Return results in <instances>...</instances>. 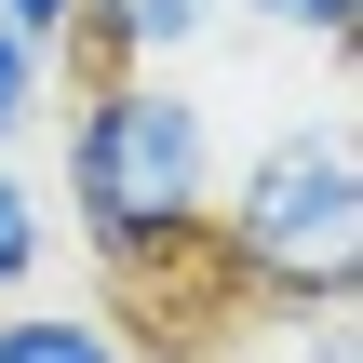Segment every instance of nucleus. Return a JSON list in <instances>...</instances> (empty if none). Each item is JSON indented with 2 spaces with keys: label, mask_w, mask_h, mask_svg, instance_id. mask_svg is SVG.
Returning <instances> with one entry per match:
<instances>
[{
  "label": "nucleus",
  "mask_w": 363,
  "mask_h": 363,
  "mask_svg": "<svg viewBox=\"0 0 363 363\" xmlns=\"http://www.w3.org/2000/svg\"><path fill=\"white\" fill-rule=\"evenodd\" d=\"M216 108L189 94V67H81L67 94V229L121 269V283H162L202 256V216H216Z\"/></svg>",
  "instance_id": "1"
},
{
  "label": "nucleus",
  "mask_w": 363,
  "mask_h": 363,
  "mask_svg": "<svg viewBox=\"0 0 363 363\" xmlns=\"http://www.w3.org/2000/svg\"><path fill=\"white\" fill-rule=\"evenodd\" d=\"M202 256L256 310H350V283H363V162H350V108L337 94L310 121H283L242 175H216Z\"/></svg>",
  "instance_id": "2"
},
{
  "label": "nucleus",
  "mask_w": 363,
  "mask_h": 363,
  "mask_svg": "<svg viewBox=\"0 0 363 363\" xmlns=\"http://www.w3.org/2000/svg\"><path fill=\"white\" fill-rule=\"evenodd\" d=\"M216 27H229V0H81L67 67H189Z\"/></svg>",
  "instance_id": "3"
},
{
  "label": "nucleus",
  "mask_w": 363,
  "mask_h": 363,
  "mask_svg": "<svg viewBox=\"0 0 363 363\" xmlns=\"http://www.w3.org/2000/svg\"><path fill=\"white\" fill-rule=\"evenodd\" d=\"M0 363H135L108 310H67V296H0Z\"/></svg>",
  "instance_id": "4"
},
{
  "label": "nucleus",
  "mask_w": 363,
  "mask_h": 363,
  "mask_svg": "<svg viewBox=\"0 0 363 363\" xmlns=\"http://www.w3.org/2000/svg\"><path fill=\"white\" fill-rule=\"evenodd\" d=\"M40 256H54V202L27 189V162H0V296H27Z\"/></svg>",
  "instance_id": "5"
},
{
  "label": "nucleus",
  "mask_w": 363,
  "mask_h": 363,
  "mask_svg": "<svg viewBox=\"0 0 363 363\" xmlns=\"http://www.w3.org/2000/svg\"><path fill=\"white\" fill-rule=\"evenodd\" d=\"M54 81H67V67H54L40 40H13V27H0V162H13V148L54 121Z\"/></svg>",
  "instance_id": "6"
},
{
  "label": "nucleus",
  "mask_w": 363,
  "mask_h": 363,
  "mask_svg": "<svg viewBox=\"0 0 363 363\" xmlns=\"http://www.w3.org/2000/svg\"><path fill=\"white\" fill-rule=\"evenodd\" d=\"M229 13H256L269 40H310V54H350V27H363V0H229Z\"/></svg>",
  "instance_id": "7"
},
{
  "label": "nucleus",
  "mask_w": 363,
  "mask_h": 363,
  "mask_svg": "<svg viewBox=\"0 0 363 363\" xmlns=\"http://www.w3.org/2000/svg\"><path fill=\"white\" fill-rule=\"evenodd\" d=\"M0 27H13V40H40V54L67 67V40H81V0H0Z\"/></svg>",
  "instance_id": "8"
},
{
  "label": "nucleus",
  "mask_w": 363,
  "mask_h": 363,
  "mask_svg": "<svg viewBox=\"0 0 363 363\" xmlns=\"http://www.w3.org/2000/svg\"><path fill=\"white\" fill-rule=\"evenodd\" d=\"M296 363H350V310H296Z\"/></svg>",
  "instance_id": "9"
}]
</instances>
